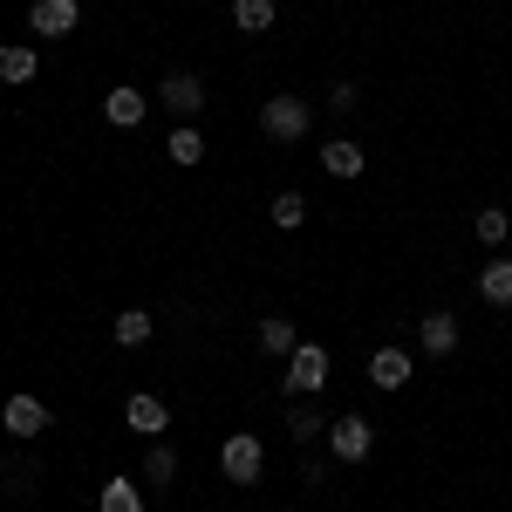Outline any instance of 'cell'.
<instances>
[{
  "instance_id": "3",
  "label": "cell",
  "mask_w": 512,
  "mask_h": 512,
  "mask_svg": "<svg viewBox=\"0 0 512 512\" xmlns=\"http://www.w3.org/2000/svg\"><path fill=\"white\" fill-rule=\"evenodd\" d=\"M328 451H335V458H342V465H362V458H369V451H376V424H369V417H328Z\"/></svg>"
},
{
  "instance_id": "19",
  "label": "cell",
  "mask_w": 512,
  "mask_h": 512,
  "mask_svg": "<svg viewBox=\"0 0 512 512\" xmlns=\"http://www.w3.org/2000/svg\"><path fill=\"white\" fill-rule=\"evenodd\" d=\"M274 14H280V0H233L239 35H267V28H274Z\"/></svg>"
},
{
  "instance_id": "23",
  "label": "cell",
  "mask_w": 512,
  "mask_h": 512,
  "mask_svg": "<svg viewBox=\"0 0 512 512\" xmlns=\"http://www.w3.org/2000/svg\"><path fill=\"white\" fill-rule=\"evenodd\" d=\"M267 212H274V226H280V233H294V226L308 219V198H301V192H280L274 205H267Z\"/></svg>"
},
{
  "instance_id": "15",
  "label": "cell",
  "mask_w": 512,
  "mask_h": 512,
  "mask_svg": "<svg viewBox=\"0 0 512 512\" xmlns=\"http://www.w3.org/2000/svg\"><path fill=\"white\" fill-rule=\"evenodd\" d=\"M96 512H144V492H137V478H103V492H96Z\"/></svg>"
},
{
  "instance_id": "12",
  "label": "cell",
  "mask_w": 512,
  "mask_h": 512,
  "mask_svg": "<svg viewBox=\"0 0 512 512\" xmlns=\"http://www.w3.org/2000/svg\"><path fill=\"white\" fill-rule=\"evenodd\" d=\"M362 164H369V151H362V144H349V137L321 144V171H328V178H362Z\"/></svg>"
},
{
  "instance_id": "8",
  "label": "cell",
  "mask_w": 512,
  "mask_h": 512,
  "mask_svg": "<svg viewBox=\"0 0 512 512\" xmlns=\"http://www.w3.org/2000/svg\"><path fill=\"white\" fill-rule=\"evenodd\" d=\"M151 103H158V96H144V89L117 82V89L103 96V123H117V130H137V123L151 117Z\"/></svg>"
},
{
  "instance_id": "11",
  "label": "cell",
  "mask_w": 512,
  "mask_h": 512,
  "mask_svg": "<svg viewBox=\"0 0 512 512\" xmlns=\"http://www.w3.org/2000/svg\"><path fill=\"white\" fill-rule=\"evenodd\" d=\"M35 76H41V55L28 41H7V48H0V82H7V89H28Z\"/></svg>"
},
{
  "instance_id": "20",
  "label": "cell",
  "mask_w": 512,
  "mask_h": 512,
  "mask_svg": "<svg viewBox=\"0 0 512 512\" xmlns=\"http://www.w3.org/2000/svg\"><path fill=\"white\" fill-rule=\"evenodd\" d=\"M287 437H294V444H315V437H328V417H321L315 403H294V410H287Z\"/></svg>"
},
{
  "instance_id": "25",
  "label": "cell",
  "mask_w": 512,
  "mask_h": 512,
  "mask_svg": "<svg viewBox=\"0 0 512 512\" xmlns=\"http://www.w3.org/2000/svg\"><path fill=\"white\" fill-rule=\"evenodd\" d=\"M0 103H7V82H0Z\"/></svg>"
},
{
  "instance_id": "22",
  "label": "cell",
  "mask_w": 512,
  "mask_h": 512,
  "mask_svg": "<svg viewBox=\"0 0 512 512\" xmlns=\"http://www.w3.org/2000/svg\"><path fill=\"white\" fill-rule=\"evenodd\" d=\"M144 478H151V485H171V478H178V458H171V444H151V451H144Z\"/></svg>"
},
{
  "instance_id": "6",
  "label": "cell",
  "mask_w": 512,
  "mask_h": 512,
  "mask_svg": "<svg viewBox=\"0 0 512 512\" xmlns=\"http://www.w3.org/2000/svg\"><path fill=\"white\" fill-rule=\"evenodd\" d=\"M158 103H164V110H171L178 123H192L198 110H205V82H198V76H185V69H171V76L158 82Z\"/></svg>"
},
{
  "instance_id": "16",
  "label": "cell",
  "mask_w": 512,
  "mask_h": 512,
  "mask_svg": "<svg viewBox=\"0 0 512 512\" xmlns=\"http://www.w3.org/2000/svg\"><path fill=\"white\" fill-rule=\"evenodd\" d=\"M164 158H171V164H185V171H192V164H205V137H198L192 123H178V130L164 137Z\"/></svg>"
},
{
  "instance_id": "4",
  "label": "cell",
  "mask_w": 512,
  "mask_h": 512,
  "mask_svg": "<svg viewBox=\"0 0 512 512\" xmlns=\"http://www.w3.org/2000/svg\"><path fill=\"white\" fill-rule=\"evenodd\" d=\"M315 390H328V349L301 342V349L287 355V396H315Z\"/></svg>"
},
{
  "instance_id": "21",
  "label": "cell",
  "mask_w": 512,
  "mask_h": 512,
  "mask_svg": "<svg viewBox=\"0 0 512 512\" xmlns=\"http://www.w3.org/2000/svg\"><path fill=\"white\" fill-rule=\"evenodd\" d=\"M506 233H512V212H506V205H485V212L472 219V239H478V246H506Z\"/></svg>"
},
{
  "instance_id": "10",
  "label": "cell",
  "mask_w": 512,
  "mask_h": 512,
  "mask_svg": "<svg viewBox=\"0 0 512 512\" xmlns=\"http://www.w3.org/2000/svg\"><path fill=\"white\" fill-rule=\"evenodd\" d=\"M417 342H424V355H458V315L451 308L417 315Z\"/></svg>"
},
{
  "instance_id": "9",
  "label": "cell",
  "mask_w": 512,
  "mask_h": 512,
  "mask_svg": "<svg viewBox=\"0 0 512 512\" xmlns=\"http://www.w3.org/2000/svg\"><path fill=\"white\" fill-rule=\"evenodd\" d=\"M123 424H130L137 437H151V444H158V437H164V424H171V410H164V396L137 390L130 403H123Z\"/></svg>"
},
{
  "instance_id": "5",
  "label": "cell",
  "mask_w": 512,
  "mask_h": 512,
  "mask_svg": "<svg viewBox=\"0 0 512 512\" xmlns=\"http://www.w3.org/2000/svg\"><path fill=\"white\" fill-rule=\"evenodd\" d=\"M0 431L14 437V444H28V437H41L48 431V403H41V396H7V410H0Z\"/></svg>"
},
{
  "instance_id": "18",
  "label": "cell",
  "mask_w": 512,
  "mask_h": 512,
  "mask_svg": "<svg viewBox=\"0 0 512 512\" xmlns=\"http://www.w3.org/2000/svg\"><path fill=\"white\" fill-rule=\"evenodd\" d=\"M478 294H485L492 308H512V260H485V274H478Z\"/></svg>"
},
{
  "instance_id": "1",
  "label": "cell",
  "mask_w": 512,
  "mask_h": 512,
  "mask_svg": "<svg viewBox=\"0 0 512 512\" xmlns=\"http://www.w3.org/2000/svg\"><path fill=\"white\" fill-rule=\"evenodd\" d=\"M260 130H267L274 144H301V137L315 130V103H308V96H267V103H260Z\"/></svg>"
},
{
  "instance_id": "24",
  "label": "cell",
  "mask_w": 512,
  "mask_h": 512,
  "mask_svg": "<svg viewBox=\"0 0 512 512\" xmlns=\"http://www.w3.org/2000/svg\"><path fill=\"white\" fill-rule=\"evenodd\" d=\"M355 103H362V96H355V82H335V89H328V110H335V117H349Z\"/></svg>"
},
{
  "instance_id": "17",
  "label": "cell",
  "mask_w": 512,
  "mask_h": 512,
  "mask_svg": "<svg viewBox=\"0 0 512 512\" xmlns=\"http://www.w3.org/2000/svg\"><path fill=\"white\" fill-rule=\"evenodd\" d=\"M151 328H158V321L144 315V308H123V315L110 321V335H117V349H144V342H151Z\"/></svg>"
},
{
  "instance_id": "14",
  "label": "cell",
  "mask_w": 512,
  "mask_h": 512,
  "mask_svg": "<svg viewBox=\"0 0 512 512\" xmlns=\"http://www.w3.org/2000/svg\"><path fill=\"white\" fill-rule=\"evenodd\" d=\"M369 383H376V390H403V383H410V355L403 349H376L369 355Z\"/></svg>"
},
{
  "instance_id": "13",
  "label": "cell",
  "mask_w": 512,
  "mask_h": 512,
  "mask_svg": "<svg viewBox=\"0 0 512 512\" xmlns=\"http://www.w3.org/2000/svg\"><path fill=\"white\" fill-rule=\"evenodd\" d=\"M253 342H260V355H280V362H287V355L301 349V342H294V321H287V315H260Z\"/></svg>"
},
{
  "instance_id": "7",
  "label": "cell",
  "mask_w": 512,
  "mask_h": 512,
  "mask_svg": "<svg viewBox=\"0 0 512 512\" xmlns=\"http://www.w3.org/2000/svg\"><path fill=\"white\" fill-rule=\"evenodd\" d=\"M76 21H82V0H35V7H28V28H35L41 41L76 35Z\"/></svg>"
},
{
  "instance_id": "2",
  "label": "cell",
  "mask_w": 512,
  "mask_h": 512,
  "mask_svg": "<svg viewBox=\"0 0 512 512\" xmlns=\"http://www.w3.org/2000/svg\"><path fill=\"white\" fill-rule=\"evenodd\" d=\"M219 472L233 478V485H260V472H267V444L253 431H233L226 444H219Z\"/></svg>"
}]
</instances>
